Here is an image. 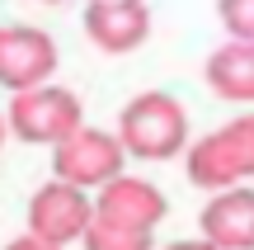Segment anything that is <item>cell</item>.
<instances>
[{"label": "cell", "mask_w": 254, "mask_h": 250, "mask_svg": "<svg viewBox=\"0 0 254 250\" xmlns=\"http://www.w3.org/2000/svg\"><path fill=\"white\" fill-rule=\"evenodd\" d=\"M165 250H217L212 241H174V246H165Z\"/></svg>", "instance_id": "cell-15"}, {"label": "cell", "mask_w": 254, "mask_h": 250, "mask_svg": "<svg viewBox=\"0 0 254 250\" xmlns=\"http://www.w3.org/2000/svg\"><path fill=\"white\" fill-rule=\"evenodd\" d=\"M57 71V43L52 33L28 24H5L0 28V85L14 94L47 85V76Z\"/></svg>", "instance_id": "cell-5"}, {"label": "cell", "mask_w": 254, "mask_h": 250, "mask_svg": "<svg viewBox=\"0 0 254 250\" xmlns=\"http://www.w3.org/2000/svg\"><path fill=\"white\" fill-rule=\"evenodd\" d=\"M43 5H66V0H43Z\"/></svg>", "instance_id": "cell-17"}, {"label": "cell", "mask_w": 254, "mask_h": 250, "mask_svg": "<svg viewBox=\"0 0 254 250\" xmlns=\"http://www.w3.org/2000/svg\"><path fill=\"white\" fill-rule=\"evenodd\" d=\"M85 250H155L151 236H136V232H118V227H104L94 222L85 232Z\"/></svg>", "instance_id": "cell-12"}, {"label": "cell", "mask_w": 254, "mask_h": 250, "mask_svg": "<svg viewBox=\"0 0 254 250\" xmlns=\"http://www.w3.org/2000/svg\"><path fill=\"white\" fill-rule=\"evenodd\" d=\"M189 179L198 189H212V194H226V189H236L245 179L236 156H231V147H226V137H221V128L189 147Z\"/></svg>", "instance_id": "cell-10"}, {"label": "cell", "mask_w": 254, "mask_h": 250, "mask_svg": "<svg viewBox=\"0 0 254 250\" xmlns=\"http://www.w3.org/2000/svg\"><path fill=\"white\" fill-rule=\"evenodd\" d=\"M123 142L104 128H80L75 137H66L62 147H52V175L71 189H104L123 175Z\"/></svg>", "instance_id": "cell-3"}, {"label": "cell", "mask_w": 254, "mask_h": 250, "mask_svg": "<svg viewBox=\"0 0 254 250\" xmlns=\"http://www.w3.org/2000/svg\"><path fill=\"white\" fill-rule=\"evenodd\" d=\"M94 227V198L85 189H71L62 179H47L33 198H28V236L52 246H71L85 241V232Z\"/></svg>", "instance_id": "cell-4"}, {"label": "cell", "mask_w": 254, "mask_h": 250, "mask_svg": "<svg viewBox=\"0 0 254 250\" xmlns=\"http://www.w3.org/2000/svg\"><path fill=\"white\" fill-rule=\"evenodd\" d=\"M207 85L217 99L254 104V43H221L207 57Z\"/></svg>", "instance_id": "cell-9"}, {"label": "cell", "mask_w": 254, "mask_h": 250, "mask_svg": "<svg viewBox=\"0 0 254 250\" xmlns=\"http://www.w3.org/2000/svg\"><path fill=\"white\" fill-rule=\"evenodd\" d=\"M0 147H5V113H0Z\"/></svg>", "instance_id": "cell-16"}, {"label": "cell", "mask_w": 254, "mask_h": 250, "mask_svg": "<svg viewBox=\"0 0 254 250\" xmlns=\"http://www.w3.org/2000/svg\"><path fill=\"white\" fill-rule=\"evenodd\" d=\"M160 217H165V194L136 175H118L113 184H104L94 194V222H104V227L151 236L160 227Z\"/></svg>", "instance_id": "cell-6"}, {"label": "cell", "mask_w": 254, "mask_h": 250, "mask_svg": "<svg viewBox=\"0 0 254 250\" xmlns=\"http://www.w3.org/2000/svg\"><path fill=\"white\" fill-rule=\"evenodd\" d=\"M217 14L231 43H254V0H217Z\"/></svg>", "instance_id": "cell-13"}, {"label": "cell", "mask_w": 254, "mask_h": 250, "mask_svg": "<svg viewBox=\"0 0 254 250\" xmlns=\"http://www.w3.org/2000/svg\"><path fill=\"white\" fill-rule=\"evenodd\" d=\"M202 241L217 250H254V189L236 184L202 208Z\"/></svg>", "instance_id": "cell-8"}, {"label": "cell", "mask_w": 254, "mask_h": 250, "mask_svg": "<svg viewBox=\"0 0 254 250\" xmlns=\"http://www.w3.org/2000/svg\"><path fill=\"white\" fill-rule=\"evenodd\" d=\"M118 142L127 156L141 161H174L189 147V113L174 94L165 90H146L136 94L118 118Z\"/></svg>", "instance_id": "cell-1"}, {"label": "cell", "mask_w": 254, "mask_h": 250, "mask_svg": "<svg viewBox=\"0 0 254 250\" xmlns=\"http://www.w3.org/2000/svg\"><path fill=\"white\" fill-rule=\"evenodd\" d=\"M5 250H62V246H52V241H38V236H28V232H24V236H14V241H9Z\"/></svg>", "instance_id": "cell-14"}, {"label": "cell", "mask_w": 254, "mask_h": 250, "mask_svg": "<svg viewBox=\"0 0 254 250\" xmlns=\"http://www.w3.org/2000/svg\"><path fill=\"white\" fill-rule=\"evenodd\" d=\"M85 33L99 52L123 57L151 38V5L146 0H90L85 9Z\"/></svg>", "instance_id": "cell-7"}, {"label": "cell", "mask_w": 254, "mask_h": 250, "mask_svg": "<svg viewBox=\"0 0 254 250\" xmlns=\"http://www.w3.org/2000/svg\"><path fill=\"white\" fill-rule=\"evenodd\" d=\"M9 132L19 142H33V147H62L66 137L85 128L80 123V99H75L66 85H38V90H24L9 99V113H5Z\"/></svg>", "instance_id": "cell-2"}, {"label": "cell", "mask_w": 254, "mask_h": 250, "mask_svg": "<svg viewBox=\"0 0 254 250\" xmlns=\"http://www.w3.org/2000/svg\"><path fill=\"white\" fill-rule=\"evenodd\" d=\"M221 137H226V147H231V156H236L240 175H254V113L231 118L226 128H221Z\"/></svg>", "instance_id": "cell-11"}]
</instances>
